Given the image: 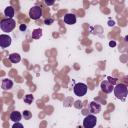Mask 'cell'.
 <instances>
[{"label": "cell", "instance_id": "3957f363", "mask_svg": "<svg viewBox=\"0 0 128 128\" xmlns=\"http://www.w3.org/2000/svg\"><path fill=\"white\" fill-rule=\"evenodd\" d=\"M97 123V118L94 115H87L83 120L84 128H94Z\"/></svg>", "mask_w": 128, "mask_h": 128}, {"label": "cell", "instance_id": "277c9868", "mask_svg": "<svg viewBox=\"0 0 128 128\" xmlns=\"http://www.w3.org/2000/svg\"><path fill=\"white\" fill-rule=\"evenodd\" d=\"M87 85L84 83H77L74 86V93L77 96H84L87 93Z\"/></svg>", "mask_w": 128, "mask_h": 128}, {"label": "cell", "instance_id": "d6986e66", "mask_svg": "<svg viewBox=\"0 0 128 128\" xmlns=\"http://www.w3.org/2000/svg\"><path fill=\"white\" fill-rule=\"evenodd\" d=\"M108 81H109V82H110V83H111L113 86H114V84L116 83V79H115V78H111V77H108Z\"/></svg>", "mask_w": 128, "mask_h": 128}, {"label": "cell", "instance_id": "ba28073f", "mask_svg": "<svg viewBox=\"0 0 128 128\" xmlns=\"http://www.w3.org/2000/svg\"><path fill=\"white\" fill-rule=\"evenodd\" d=\"M64 22L66 24H69V25H72V24H75L76 23V16L72 13H68L64 16Z\"/></svg>", "mask_w": 128, "mask_h": 128}, {"label": "cell", "instance_id": "8992f818", "mask_svg": "<svg viewBox=\"0 0 128 128\" xmlns=\"http://www.w3.org/2000/svg\"><path fill=\"white\" fill-rule=\"evenodd\" d=\"M11 44V37L8 36L7 34H1L0 35V47L6 48L10 46Z\"/></svg>", "mask_w": 128, "mask_h": 128}, {"label": "cell", "instance_id": "5bb4252c", "mask_svg": "<svg viewBox=\"0 0 128 128\" xmlns=\"http://www.w3.org/2000/svg\"><path fill=\"white\" fill-rule=\"evenodd\" d=\"M42 36V30L41 29H35V30H33V32H32V38L33 39H39L40 37Z\"/></svg>", "mask_w": 128, "mask_h": 128}, {"label": "cell", "instance_id": "e0dca14e", "mask_svg": "<svg viewBox=\"0 0 128 128\" xmlns=\"http://www.w3.org/2000/svg\"><path fill=\"white\" fill-rule=\"evenodd\" d=\"M12 128H24V127H23V125H22L21 123H19V122H15V124L12 126Z\"/></svg>", "mask_w": 128, "mask_h": 128}, {"label": "cell", "instance_id": "ac0fdd59", "mask_svg": "<svg viewBox=\"0 0 128 128\" xmlns=\"http://www.w3.org/2000/svg\"><path fill=\"white\" fill-rule=\"evenodd\" d=\"M53 21H54V20H53L52 18H50V19H45V21H44V22H45V24H46V25H50V24H52V23H53Z\"/></svg>", "mask_w": 128, "mask_h": 128}, {"label": "cell", "instance_id": "7a4b0ae2", "mask_svg": "<svg viewBox=\"0 0 128 128\" xmlns=\"http://www.w3.org/2000/svg\"><path fill=\"white\" fill-rule=\"evenodd\" d=\"M113 90H114L115 96H116L118 99L124 100V99L126 98V96H127V86H126L125 84H122V83L117 84V85L113 88Z\"/></svg>", "mask_w": 128, "mask_h": 128}, {"label": "cell", "instance_id": "ffe728a7", "mask_svg": "<svg viewBox=\"0 0 128 128\" xmlns=\"http://www.w3.org/2000/svg\"><path fill=\"white\" fill-rule=\"evenodd\" d=\"M19 28H20V30H21V31H25L27 27H26V25H25V24H21Z\"/></svg>", "mask_w": 128, "mask_h": 128}, {"label": "cell", "instance_id": "5b68a950", "mask_svg": "<svg viewBox=\"0 0 128 128\" xmlns=\"http://www.w3.org/2000/svg\"><path fill=\"white\" fill-rule=\"evenodd\" d=\"M29 16L33 20H37L42 16V8L40 6H34L29 11Z\"/></svg>", "mask_w": 128, "mask_h": 128}, {"label": "cell", "instance_id": "30bf717a", "mask_svg": "<svg viewBox=\"0 0 128 128\" xmlns=\"http://www.w3.org/2000/svg\"><path fill=\"white\" fill-rule=\"evenodd\" d=\"M12 86H13V82H12V80H10V79H8V78L3 79V81H2V85H1V87H2L3 90H9V89L12 88Z\"/></svg>", "mask_w": 128, "mask_h": 128}, {"label": "cell", "instance_id": "2e32d148", "mask_svg": "<svg viewBox=\"0 0 128 128\" xmlns=\"http://www.w3.org/2000/svg\"><path fill=\"white\" fill-rule=\"evenodd\" d=\"M22 115H23V117H24L25 120H29V119L32 117V113H31L29 110H24Z\"/></svg>", "mask_w": 128, "mask_h": 128}, {"label": "cell", "instance_id": "8fae6325", "mask_svg": "<svg viewBox=\"0 0 128 128\" xmlns=\"http://www.w3.org/2000/svg\"><path fill=\"white\" fill-rule=\"evenodd\" d=\"M21 117H22V115H21V113L18 112V111H13V112H11V114H10V119H11L12 121H14V122H19V121L21 120Z\"/></svg>", "mask_w": 128, "mask_h": 128}, {"label": "cell", "instance_id": "4fadbf2b", "mask_svg": "<svg viewBox=\"0 0 128 128\" xmlns=\"http://www.w3.org/2000/svg\"><path fill=\"white\" fill-rule=\"evenodd\" d=\"M9 60H10L12 63H18V62H20L21 57H20V55L17 54V53H12V54L9 55Z\"/></svg>", "mask_w": 128, "mask_h": 128}, {"label": "cell", "instance_id": "52a82bcc", "mask_svg": "<svg viewBox=\"0 0 128 128\" xmlns=\"http://www.w3.org/2000/svg\"><path fill=\"white\" fill-rule=\"evenodd\" d=\"M113 88H114V86H113L108 80H104V81L101 82V89H102L103 92H105V93H110V92H112Z\"/></svg>", "mask_w": 128, "mask_h": 128}, {"label": "cell", "instance_id": "7c38bea8", "mask_svg": "<svg viewBox=\"0 0 128 128\" xmlns=\"http://www.w3.org/2000/svg\"><path fill=\"white\" fill-rule=\"evenodd\" d=\"M4 14H5V16H6L7 18L12 19V17L14 16V9H13V7H12V6L6 7L5 10H4Z\"/></svg>", "mask_w": 128, "mask_h": 128}, {"label": "cell", "instance_id": "44dd1931", "mask_svg": "<svg viewBox=\"0 0 128 128\" xmlns=\"http://www.w3.org/2000/svg\"><path fill=\"white\" fill-rule=\"evenodd\" d=\"M45 3H46L47 5H52L54 2H53V1H48V0H46V1H45Z\"/></svg>", "mask_w": 128, "mask_h": 128}, {"label": "cell", "instance_id": "6da1fadb", "mask_svg": "<svg viewBox=\"0 0 128 128\" xmlns=\"http://www.w3.org/2000/svg\"><path fill=\"white\" fill-rule=\"evenodd\" d=\"M15 26H16V23L13 19L5 18L0 22V28L3 30V32H6V33L11 32L15 28Z\"/></svg>", "mask_w": 128, "mask_h": 128}, {"label": "cell", "instance_id": "9c48e42d", "mask_svg": "<svg viewBox=\"0 0 128 128\" xmlns=\"http://www.w3.org/2000/svg\"><path fill=\"white\" fill-rule=\"evenodd\" d=\"M100 110H101V105H100L99 103H97V102H95V101H93V102L90 103V111H91L93 114L99 113Z\"/></svg>", "mask_w": 128, "mask_h": 128}, {"label": "cell", "instance_id": "9a60e30c", "mask_svg": "<svg viewBox=\"0 0 128 128\" xmlns=\"http://www.w3.org/2000/svg\"><path fill=\"white\" fill-rule=\"evenodd\" d=\"M34 100V97H33V95L32 94H28V95H26L25 97H24V102L25 103H27V104H30V103H32V101Z\"/></svg>", "mask_w": 128, "mask_h": 128}, {"label": "cell", "instance_id": "603a6c76", "mask_svg": "<svg viewBox=\"0 0 128 128\" xmlns=\"http://www.w3.org/2000/svg\"><path fill=\"white\" fill-rule=\"evenodd\" d=\"M109 26H114V21H109Z\"/></svg>", "mask_w": 128, "mask_h": 128}, {"label": "cell", "instance_id": "7402d4cb", "mask_svg": "<svg viewBox=\"0 0 128 128\" xmlns=\"http://www.w3.org/2000/svg\"><path fill=\"white\" fill-rule=\"evenodd\" d=\"M109 45H110V46H115V45H116V43H115L114 41H111V42L109 43Z\"/></svg>", "mask_w": 128, "mask_h": 128}]
</instances>
